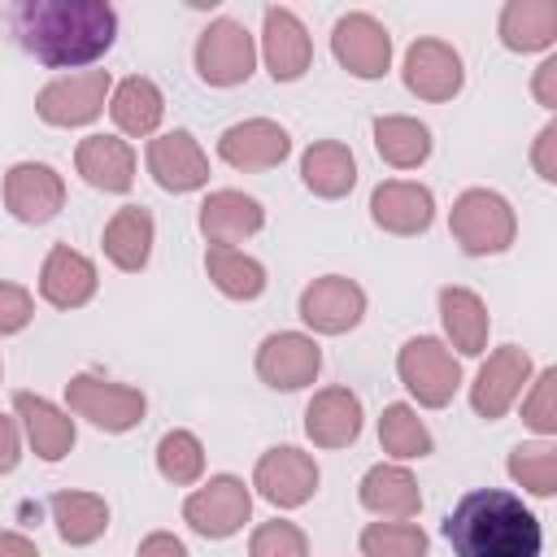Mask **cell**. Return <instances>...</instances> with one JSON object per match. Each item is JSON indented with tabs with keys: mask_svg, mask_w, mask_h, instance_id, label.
<instances>
[{
	"mask_svg": "<svg viewBox=\"0 0 557 557\" xmlns=\"http://www.w3.org/2000/svg\"><path fill=\"white\" fill-rule=\"evenodd\" d=\"M22 48L52 65L74 70L109 52L117 35V13L104 0H26L13 13Z\"/></svg>",
	"mask_w": 557,
	"mask_h": 557,
	"instance_id": "obj_1",
	"label": "cell"
},
{
	"mask_svg": "<svg viewBox=\"0 0 557 557\" xmlns=\"http://www.w3.org/2000/svg\"><path fill=\"white\" fill-rule=\"evenodd\" d=\"M444 535L457 557H540V518L496 487L466 492L444 518Z\"/></svg>",
	"mask_w": 557,
	"mask_h": 557,
	"instance_id": "obj_2",
	"label": "cell"
},
{
	"mask_svg": "<svg viewBox=\"0 0 557 557\" xmlns=\"http://www.w3.org/2000/svg\"><path fill=\"white\" fill-rule=\"evenodd\" d=\"M448 231L453 239L470 252V257H487V252H505L518 235V218L509 209V200L500 191L487 187H470L453 200L448 213Z\"/></svg>",
	"mask_w": 557,
	"mask_h": 557,
	"instance_id": "obj_3",
	"label": "cell"
},
{
	"mask_svg": "<svg viewBox=\"0 0 557 557\" xmlns=\"http://www.w3.org/2000/svg\"><path fill=\"white\" fill-rule=\"evenodd\" d=\"M396 374L418 396V405H426V409H444L453 400V392L461 387V366L435 335L409 339L396 357Z\"/></svg>",
	"mask_w": 557,
	"mask_h": 557,
	"instance_id": "obj_4",
	"label": "cell"
},
{
	"mask_svg": "<svg viewBox=\"0 0 557 557\" xmlns=\"http://www.w3.org/2000/svg\"><path fill=\"white\" fill-rule=\"evenodd\" d=\"M65 400H70V409H74L78 418H87L91 426L113 431V435L139 426V418H144V409H148V400H144L139 387L109 383V379H96V374H74V379L65 383Z\"/></svg>",
	"mask_w": 557,
	"mask_h": 557,
	"instance_id": "obj_5",
	"label": "cell"
},
{
	"mask_svg": "<svg viewBox=\"0 0 557 557\" xmlns=\"http://www.w3.org/2000/svg\"><path fill=\"white\" fill-rule=\"evenodd\" d=\"M252 513V492L235 474H213L205 487H196L183 500V522L205 535V540H226L235 535Z\"/></svg>",
	"mask_w": 557,
	"mask_h": 557,
	"instance_id": "obj_6",
	"label": "cell"
},
{
	"mask_svg": "<svg viewBox=\"0 0 557 557\" xmlns=\"http://www.w3.org/2000/svg\"><path fill=\"white\" fill-rule=\"evenodd\" d=\"M257 65V44L252 35L231 22V17H218L200 30L196 39V74L209 83V87H235L252 74Z\"/></svg>",
	"mask_w": 557,
	"mask_h": 557,
	"instance_id": "obj_7",
	"label": "cell"
},
{
	"mask_svg": "<svg viewBox=\"0 0 557 557\" xmlns=\"http://www.w3.org/2000/svg\"><path fill=\"white\" fill-rule=\"evenodd\" d=\"M104 96H109V70H83V74L52 78L35 96V109L48 126H87L100 117Z\"/></svg>",
	"mask_w": 557,
	"mask_h": 557,
	"instance_id": "obj_8",
	"label": "cell"
},
{
	"mask_svg": "<svg viewBox=\"0 0 557 557\" xmlns=\"http://www.w3.org/2000/svg\"><path fill=\"white\" fill-rule=\"evenodd\" d=\"M252 487L278 505V509H296L318 492V461L292 444H278L270 453H261L257 470H252Z\"/></svg>",
	"mask_w": 557,
	"mask_h": 557,
	"instance_id": "obj_9",
	"label": "cell"
},
{
	"mask_svg": "<svg viewBox=\"0 0 557 557\" xmlns=\"http://www.w3.org/2000/svg\"><path fill=\"white\" fill-rule=\"evenodd\" d=\"M335 61L357 78H383L392 65V35L370 13H344L331 30Z\"/></svg>",
	"mask_w": 557,
	"mask_h": 557,
	"instance_id": "obj_10",
	"label": "cell"
},
{
	"mask_svg": "<svg viewBox=\"0 0 557 557\" xmlns=\"http://www.w3.org/2000/svg\"><path fill=\"white\" fill-rule=\"evenodd\" d=\"M4 205L17 222L26 226H44L61 213L65 205V183L52 165L44 161H17L9 174H4Z\"/></svg>",
	"mask_w": 557,
	"mask_h": 557,
	"instance_id": "obj_11",
	"label": "cell"
},
{
	"mask_svg": "<svg viewBox=\"0 0 557 557\" xmlns=\"http://www.w3.org/2000/svg\"><path fill=\"white\" fill-rule=\"evenodd\" d=\"M318 370H322V348L300 331L265 335L257 348V374L274 392H296V387L313 383Z\"/></svg>",
	"mask_w": 557,
	"mask_h": 557,
	"instance_id": "obj_12",
	"label": "cell"
},
{
	"mask_svg": "<svg viewBox=\"0 0 557 557\" xmlns=\"http://www.w3.org/2000/svg\"><path fill=\"white\" fill-rule=\"evenodd\" d=\"M361 313H366V292L344 274H322L300 292V318L318 335H344L361 322Z\"/></svg>",
	"mask_w": 557,
	"mask_h": 557,
	"instance_id": "obj_13",
	"label": "cell"
},
{
	"mask_svg": "<svg viewBox=\"0 0 557 557\" xmlns=\"http://www.w3.org/2000/svg\"><path fill=\"white\" fill-rule=\"evenodd\" d=\"M527 379H531V357H527V348H518V344L496 348V352L483 361V370L474 374V383H470V405H474V413L487 418V422L505 418Z\"/></svg>",
	"mask_w": 557,
	"mask_h": 557,
	"instance_id": "obj_14",
	"label": "cell"
},
{
	"mask_svg": "<svg viewBox=\"0 0 557 557\" xmlns=\"http://www.w3.org/2000/svg\"><path fill=\"white\" fill-rule=\"evenodd\" d=\"M466 83L461 57L444 39H413L405 52V87L418 100H453Z\"/></svg>",
	"mask_w": 557,
	"mask_h": 557,
	"instance_id": "obj_15",
	"label": "cell"
},
{
	"mask_svg": "<svg viewBox=\"0 0 557 557\" xmlns=\"http://www.w3.org/2000/svg\"><path fill=\"white\" fill-rule=\"evenodd\" d=\"M292 152V139L278 122L270 117H248V122H235L222 131L218 139V157L235 170H270L278 165L283 157Z\"/></svg>",
	"mask_w": 557,
	"mask_h": 557,
	"instance_id": "obj_16",
	"label": "cell"
},
{
	"mask_svg": "<svg viewBox=\"0 0 557 557\" xmlns=\"http://www.w3.org/2000/svg\"><path fill=\"white\" fill-rule=\"evenodd\" d=\"M148 174L165 191H196L209 183V157L191 139V131H170L148 144Z\"/></svg>",
	"mask_w": 557,
	"mask_h": 557,
	"instance_id": "obj_17",
	"label": "cell"
},
{
	"mask_svg": "<svg viewBox=\"0 0 557 557\" xmlns=\"http://www.w3.org/2000/svg\"><path fill=\"white\" fill-rule=\"evenodd\" d=\"M261 52H265V65H270L274 83H292V78H300V74L309 70V61H313V44H309L305 22H300L292 9H283V4L265 9Z\"/></svg>",
	"mask_w": 557,
	"mask_h": 557,
	"instance_id": "obj_18",
	"label": "cell"
},
{
	"mask_svg": "<svg viewBox=\"0 0 557 557\" xmlns=\"http://www.w3.org/2000/svg\"><path fill=\"white\" fill-rule=\"evenodd\" d=\"M370 218L379 231L392 235H422L435 218V200L422 183H405V178H387L374 187L370 196Z\"/></svg>",
	"mask_w": 557,
	"mask_h": 557,
	"instance_id": "obj_19",
	"label": "cell"
},
{
	"mask_svg": "<svg viewBox=\"0 0 557 557\" xmlns=\"http://www.w3.org/2000/svg\"><path fill=\"white\" fill-rule=\"evenodd\" d=\"M261 226H265V209L244 191L222 187V191H209L200 205V231H205L209 248H231V244L257 235Z\"/></svg>",
	"mask_w": 557,
	"mask_h": 557,
	"instance_id": "obj_20",
	"label": "cell"
},
{
	"mask_svg": "<svg viewBox=\"0 0 557 557\" xmlns=\"http://www.w3.org/2000/svg\"><path fill=\"white\" fill-rule=\"evenodd\" d=\"M305 435L318 448H348L361 435V400L348 387H322L305 405Z\"/></svg>",
	"mask_w": 557,
	"mask_h": 557,
	"instance_id": "obj_21",
	"label": "cell"
},
{
	"mask_svg": "<svg viewBox=\"0 0 557 557\" xmlns=\"http://www.w3.org/2000/svg\"><path fill=\"white\" fill-rule=\"evenodd\" d=\"M39 296L52 305V309H78L96 296V265L70 248V244H57L48 257H44V270H39Z\"/></svg>",
	"mask_w": 557,
	"mask_h": 557,
	"instance_id": "obj_22",
	"label": "cell"
},
{
	"mask_svg": "<svg viewBox=\"0 0 557 557\" xmlns=\"http://www.w3.org/2000/svg\"><path fill=\"white\" fill-rule=\"evenodd\" d=\"M74 165L96 191H131L135 183V152L117 135H87L74 152Z\"/></svg>",
	"mask_w": 557,
	"mask_h": 557,
	"instance_id": "obj_23",
	"label": "cell"
},
{
	"mask_svg": "<svg viewBox=\"0 0 557 557\" xmlns=\"http://www.w3.org/2000/svg\"><path fill=\"white\" fill-rule=\"evenodd\" d=\"M13 409H17V418L26 422V435H30L35 457L61 461V457L74 448V418L61 413L52 400H44V396H35V392H17V396H13Z\"/></svg>",
	"mask_w": 557,
	"mask_h": 557,
	"instance_id": "obj_24",
	"label": "cell"
},
{
	"mask_svg": "<svg viewBox=\"0 0 557 557\" xmlns=\"http://www.w3.org/2000/svg\"><path fill=\"white\" fill-rule=\"evenodd\" d=\"M152 213L144 209V205H122L113 218H109V226H104V257L117 265V270H126V274H135V270H144L148 265V252H152Z\"/></svg>",
	"mask_w": 557,
	"mask_h": 557,
	"instance_id": "obj_25",
	"label": "cell"
},
{
	"mask_svg": "<svg viewBox=\"0 0 557 557\" xmlns=\"http://www.w3.org/2000/svg\"><path fill=\"white\" fill-rule=\"evenodd\" d=\"M361 505L379 518L405 522L422 509V492H418V479L405 466H374L361 479Z\"/></svg>",
	"mask_w": 557,
	"mask_h": 557,
	"instance_id": "obj_26",
	"label": "cell"
},
{
	"mask_svg": "<svg viewBox=\"0 0 557 557\" xmlns=\"http://www.w3.org/2000/svg\"><path fill=\"white\" fill-rule=\"evenodd\" d=\"M557 39V4L553 0H509L500 13V44L509 52H540Z\"/></svg>",
	"mask_w": 557,
	"mask_h": 557,
	"instance_id": "obj_27",
	"label": "cell"
},
{
	"mask_svg": "<svg viewBox=\"0 0 557 557\" xmlns=\"http://www.w3.org/2000/svg\"><path fill=\"white\" fill-rule=\"evenodd\" d=\"M440 322L461 357H479L487 348V309L470 287H444L440 292Z\"/></svg>",
	"mask_w": 557,
	"mask_h": 557,
	"instance_id": "obj_28",
	"label": "cell"
},
{
	"mask_svg": "<svg viewBox=\"0 0 557 557\" xmlns=\"http://www.w3.org/2000/svg\"><path fill=\"white\" fill-rule=\"evenodd\" d=\"M300 178H305V187H309L313 196L339 200V196H348L352 183H357V161H352V152H348L344 144L322 139V144H313V148L300 157Z\"/></svg>",
	"mask_w": 557,
	"mask_h": 557,
	"instance_id": "obj_29",
	"label": "cell"
},
{
	"mask_svg": "<svg viewBox=\"0 0 557 557\" xmlns=\"http://www.w3.org/2000/svg\"><path fill=\"white\" fill-rule=\"evenodd\" d=\"M109 113H113L117 131H126V135H152L157 122H161V113H165L161 87L152 78H144V74H131V78L117 83V91L109 100Z\"/></svg>",
	"mask_w": 557,
	"mask_h": 557,
	"instance_id": "obj_30",
	"label": "cell"
},
{
	"mask_svg": "<svg viewBox=\"0 0 557 557\" xmlns=\"http://www.w3.org/2000/svg\"><path fill=\"white\" fill-rule=\"evenodd\" d=\"M48 509H52L57 535H61L65 544H91V540H100L104 527H109V505H104V496H96V492H57V496L48 500Z\"/></svg>",
	"mask_w": 557,
	"mask_h": 557,
	"instance_id": "obj_31",
	"label": "cell"
},
{
	"mask_svg": "<svg viewBox=\"0 0 557 557\" xmlns=\"http://www.w3.org/2000/svg\"><path fill=\"white\" fill-rule=\"evenodd\" d=\"M374 148H379V157H383L387 165L413 170V165H422V161L431 157V131H426L418 117L392 113V117H379V122H374Z\"/></svg>",
	"mask_w": 557,
	"mask_h": 557,
	"instance_id": "obj_32",
	"label": "cell"
},
{
	"mask_svg": "<svg viewBox=\"0 0 557 557\" xmlns=\"http://www.w3.org/2000/svg\"><path fill=\"white\" fill-rule=\"evenodd\" d=\"M205 270L213 278V287L231 300H257L265 292V265L257 257H244L239 248H209Z\"/></svg>",
	"mask_w": 557,
	"mask_h": 557,
	"instance_id": "obj_33",
	"label": "cell"
},
{
	"mask_svg": "<svg viewBox=\"0 0 557 557\" xmlns=\"http://www.w3.org/2000/svg\"><path fill=\"white\" fill-rule=\"evenodd\" d=\"M379 444L409 461V457H426L431 453V431L422 426V418L409 409V405H387L383 418H379Z\"/></svg>",
	"mask_w": 557,
	"mask_h": 557,
	"instance_id": "obj_34",
	"label": "cell"
},
{
	"mask_svg": "<svg viewBox=\"0 0 557 557\" xmlns=\"http://www.w3.org/2000/svg\"><path fill=\"white\" fill-rule=\"evenodd\" d=\"M157 470L161 479H170L174 487H187L205 474V448L191 431H165L157 444Z\"/></svg>",
	"mask_w": 557,
	"mask_h": 557,
	"instance_id": "obj_35",
	"label": "cell"
},
{
	"mask_svg": "<svg viewBox=\"0 0 557 557\" xmlns=\"http://www.w3.org/2000/svg\"><path fill=\"white\" fill-rule=\"evenodd\" d=\"M509 479L522 483L531 496L557 492V448L553 444H518L509 453Z\"/></svg>",
	"mask_w": 557,
	"mask_h": 557,
	"instance_id": "obj_36",
	"label": "cell"
},
{
	"mask_svg": "<svg viewBox=\"0 0 557 557\" xmlns=\"http://www.w3.org/2000/svg\"><path fill=\"white\" fill-rule=\"evenodd\" d=\"M366 557H426V531L413 522H370L361 531Z\"/></svg>",
	"mask_w": 557,
	"mask_h": 557,
	"instance_id": "obj_37",
	"label": "cell"
},
{
	"mask_svg": "<svg viewBox=\"0 0 557 557\" xmlns=\"http://www.w3.org/2000/svg\"><path fill=\"white\" fill-rule=\"evenodd\" d=\"M248 557H309V540L296 522H261L248 540Z\"/></svg>",
	"mask_w": 557,
	"mask_h": 557,
	"instance_id": "obj_38",
	"label": "cell"
},
{
	"mask_svg": "<svg viewBox=\"0 0 557 557\" xmlns=\"http://www.w3.org/2000/svg\"><path fill=\"white\" fill-rule=\"evenodd\" d=\"M522 422L540 435L557 431V370H540V379L531 383V396L522 400Z\"/></svg>",
	"mask_w": 557,
	"mask_h": 557,
	"instance_id": "obj_39",
	"label": "cell"
},
{
	"mask_svg": "<svg viewBox=\"0 0 557 557\" xmlns=\"http://www.w3.org/2000/svg\"><path fill=\"white\" fill-rule=\"evenodd\" d=\"M35 318V300L17 283H0V335H17Z\"/></svg>",
	"mask_w": 557,
	"mask_h": 557,
	"instance_id": "obj_40",
	"label": "cell"
},
{
	"mask_svg": "<svg viewBox=\"0 0 557 557\" xmlns=\"http://www.w3.org/2000/svg\"><path fill=\"white\" fill-rule=\"evenodd\" d=\"M531 161H535V170H540L544 183H557V126L553 122L540 131V139L531 148Z\"/></svg>",
	"mask_w": 557,
	"mask_h": 557,
	"instance_id": "obj_41",
	"label": "cell"
},
{
	"mask_svg": "<svg viewBox=\"0 0 557 557\" xmlns=\"http://www.w3.org/2000/svg\"><path fill=\"white\" fill-rule=\"evenodd\" d=\"M135 557H187V548H183V540H174L170 531H152V535L139 540V553H135Z\"/></svg>",
	"mask_w": 557,
	"mask_h": 557,
	"instance_id": "obj_42",
	"label": "cell"
},
{
	"mask_svg": "<svg viewBox=\"0 0 557 557\" xmlns=\"http://www.w3.org/2000/svg\"><path fill=\"white\" fill-rule=\"evenodd\" d=\"M17 457H22L17 426H13V418H4V413H0V474H9V470L17 466Z\"/></svg>",
	"mask_w": 557,
	"mask_h": 557,
	"instance_id": "obj_43",
	"label": "cell"
},
{
	"mask_svg": "<svg viewBox=\"0 0 557 557\" xmlns=\"http://www.w3.org/2000/svg\"><path fill=\"white\" fill-rule=\"evenodd\" d=\"M535 100H540L544 109L557 104V57H548V61L535 70Z\"/></svg>",
	"mask_w": 557,
	"mask_h": 557,
	"instance_id": "obj_44",
	"label": "cell"
},
{
	"mask_svg": "<svg viewBox=\"0 0 557 557\" xmlns=\"http://www.w3.org/2000/svg\"><path fill=\"white\" fill-rule=\"evenodd\" d=\"M0 557H39V548L17 531H0Z\"/></svg>",
	"mask_w": 557,
	"mask_h": 557,
	"instance_id": "obj_45",
	"label": "cell"
}]
</instances>
